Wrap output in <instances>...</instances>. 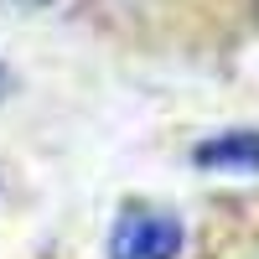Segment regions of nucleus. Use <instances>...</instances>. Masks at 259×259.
I'll use <instances>...</instances> for the list:
<instances>
[{"mask_svg": "<svg viewBox=\"0 0 259 259\" xmlns=\"http://www.w3.org/2000/svg\"><path fill=\"white\" fill-rule=\"evenodd\" d=\"M187 244L182 218L161 207H124L109 233V259H177Z\"/></svg>", "mask_w": 259, "mask_h": 259, "instance_id": "f257e3e1", "label": "nucleus"}, {"mask_svg": "<svg viewBox=\"0 0 259 259\" xmlns=\"http://www.w3.org/2000/svg\"><path fill=\"white\" fill-rule=\"evenodd\" d=\"M192 161L207 171H254L259 177V130H223V135H207Z\"/></svg>", "mask_w": 259, "mask_h": 259, "instance_id": "f03ea898", "label": "nucleus"}, {"mask_svg": "<svg viewBox=\"0 0 259 259\" xmlns=\"http://www.w3.org/2000/svg\"><path fill=\"white\" fill-rule=\"evenodd\" d=\"M0 89H6V68H0Z\"/></svg>", "mask_w": 259, "mask_h": 259, "instance_id": "7ed1b4c3", "label": "nucleus"}]
</instances>
